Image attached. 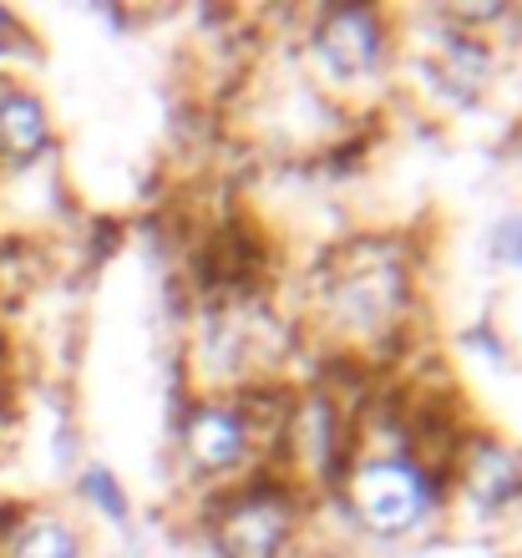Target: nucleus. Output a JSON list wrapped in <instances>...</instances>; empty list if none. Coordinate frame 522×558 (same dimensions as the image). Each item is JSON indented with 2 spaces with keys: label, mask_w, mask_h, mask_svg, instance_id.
<instances>
[{
  "label": "nucleus",
  "mask_w": 522,
  "mask_h": 558,
  "mask_svg": "<svg viewBox=\"0 0 522 558\" xmlns=\"http://www.w3.org/2000/svg\"><path fill=\"white\" fill-rule=\"evenodd\" d=\"M432 502H436L432 477L406 452H371L350 472V508L380 538L421 529L426 513H432Z\"/></svg>",
  "instance_id": "nucleus-1"
},
{
  "label": "nucleus",
  "mask_w": 522,
  "mask_h": 558,
  "mask_svg": "<svg viewBox=\"0 0 522 558\" xmlns=\"http://www.w3.org/2000/svg\"><path fill=\"white\" fill-rule=\"evenodd\" d=\"M315 51H319V61H325V72L350 82V76H365L380 66V57H386V31H380L376 11L340 5V11H330L319 21Z\"/></svg>",
  "instance_id": "nucleus-2"
},
{
  "label": "nucleus",
  "mask_w": 522,
  "mask_h": 558,
  "mask_svg": "<svg viewBox=\"0 0 522 558\" xmlns=\"http://www.w3.org/2000/svg\"><path fill=\"white\" fill-rule=\"evenodd\" d=\"M183 447H189V462L198 472H233L254 447V432H248V412L229 407V401H204L189 412L183 426Z\"/></svg>",
  "instance_id": "nucleus-3"
},
{
  "label": "nucleus",
  "mask_w": 522,
  "mask_h": 558,
  "mask_svg": "<svg viewBox=\"0 0 522 558\" xmlns=\"http://www.w3.org/2000/svg\"><path fill=\"white\" fill-rule=\"evenodd\" d=\"M218 533H223L229 558H275L284 548V538H290V508H284V498L248 493V498H239L229 508Z\"/></svg>",
  "instance_id": "nucleus-4"
},
{
  "label": "nucleus",
  "mask_w": 522,
  "mask_h": 558,
  "mask_svg": "<svg viewBox=\"0 0 522 558\" xmlns=\"http://www.w3.org/2000/svg\"><path fill=\"white\" fill-rule=\"evenodd\" d=\"M51 147V112L31 87L0 82V158L31 162Z\"/></svg>",
  "instance_id": "nucleus-5"
},
{
  "label": "nucleus",
  "mask_w": 522,
  "mask_h": 558,
  "mask_svg": "<svg viewBox=\"0 0 522 558\" xmlns=\"http://www.w3.org/2000/svg\"><path fill=\"white\" fill-rule=\"evenodd\" d=\"M350 275L335 284V300L345 305L350 320H386L401 310V269L391 259H371V254H350Z\"/></svg>",
  "instance_id": "nucleus-6"
},
{
  "label": "nucleus",
  "mask_w": 522,
  "mask_h": 558,
  "mask_svg": "<svg viewBox=\"0 0 522 558\" xmlns=\"http://www.w3.org/2000/svg\"><path fill=\"white\" fill-rule=\"evenodd\" d=\"M522 493V462L508 447H472L466 452V498L477 508H502Z\"/></svg>",
  "instance_id": "nucleus-7"
},
{
  "label": "nucleus",
  "mask_w": 522,
  "mask_h": 558,
  "mask_svg": "<svg viewBox=\"0 0 522 558\" xmlns=\"http://www.w3.org/2000/svg\"><path fill=\"white\" fill-rule=\"evenodd\" d=\"M5 558H87V544L61 513H26L5 533Z\"/></svg>",
  "instance_id": "nucleus-8"
},
{
  "label": "nucleus",
  "mask_w": 522,
  "mask_h": 558,
  "mask_svg": "<svg viewBox=\"0 0 522 558\" xmlns=\"http://www.w3.org/2000/svg\"><path fill=\"white\" fill-rule=\"evenodd\" d=\"M294 452L305 457L309 468H319L335 452V407L330 401H305L294 412Z\"/></svg>",
  "instance_id": "nucleus-9"
},
{
  "label": "nucleus",
  "mask_w": 522,
  "mask_h": 558,
  "mask_svg": "<svg viewBox=\"0 0 522 558\" xmlns=\"http://www.w3.org/2000/svg\"><path fill=\"white\" fill-rule=\"evenodd\" d=\"M87 487H97V502H102L107 513H117V518L128 513V502L117 498V483L107 477V472H87Z\"/></svg>",
  "instance_id": "nucleus-10"
},
{
  "label": "nucleus",
  "mask_w": 522,
  "mask_h": 558,
  "mask_svg": "<svg viewBox=\"0 0 522 558\" xmlns=\"http://www.w3.org/2000/svg\"><path fill=\"white\" fill-rule=\"evenodd\" d=\"M497 244H508V250H502V259H522V219L502 223V229H497Z\"/></svg>",
  "instance_id": "nucleus-11"
},
{
  "label": "nucleus",
  "mask_w": 522,
  "mask_h": 558,
  "mask_svg": "<svg viewBox=\"0 0 522 558\" xmlns=\"http://www.w3.org/2000/svg\"><path fill=\"white\" fill-rule=\"evenodd\" d=\"M15 31H21V26H15V15L0 11V51H5V36H15Z\"/></svg>",
  "instance_id": "nucleus-12"
}]
</instances>
